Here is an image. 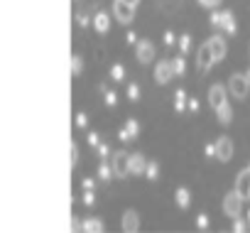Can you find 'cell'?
<instances>
[{
    "instance_id": "11",
    "label": "cell",
    "mask_w": 250,
    "mask_h": 233,
    "mask_svg": "<svg viewBox=\"0 0 250 233\" xmlns=\"http://www.w3.org/2000/svg\"><path fill=\"white\" fill-rule=\"evenodd\" d=\"M226 93H228V88H226V86H221V84H213V86L208 88V103H211V108H213V110L228 101V98H226Z\"/></svg>"
},
{
    "instance_id": "38",
    "label": "cell",
    "mask_w": 250,
    "mask_h": 233,
    "mask_svg": "<svg viewBox=\"0 0 250 233\" xmlns=\"http://www.w3.org/2000/svg\"><path fill=\"white\" fill-rule=\"evenodd\" d=\"M118 138H120L123 143H130V140H133V135L128 133V128H120V130H118Z\"/></svg>"
},
{
    "instance_id": "5",
    "label": "cell",
    "mask_w": 250,
    "mask_h": 233,
    "mask_svg": "<svg viewBox=\"0 0 250 233\" xmlns=\"http://www.w3.org/2000/svg\"><path fill=\"white\" fill-rule=\"evenodd\" d=\"M233 157V140L228 135H221L216 140V160L218 162H228Z\"/></svg>"
},
{
    "instance_id": "23",
    "label": "cell",
    "mask_w": 250,
    "mask_h": 233,
    "mask_svg": "<svg viewBox=\"0 0 250 233\" xmlns=\"http://www.w3.org/2000/svg\"><path fill=\"white\" fill-rule=\"evenodd\" d=\"M208 25H211L213 30H221V25H223V10H221V13H218V10H211Z\"/></svg>"
},
{
    "instance_id": "19",
    "label": "cell",
    "mask_w": 250,
    "mask_h": 233,
    "mask_svg": "<svg viewBox=\"0 0 250 233\" xmlns=\"http://www.w3.org/2000/svg\"><path fill=\"white\" fill-rule=\"evenodd\" d=\"M187 101H189L187 91L179 88V91L174 93V110H177V113H184V110H187Z\"/></svg>"
},
{
    "instance_id": "25",
    "label": "cell",
    "mask_w": 250,
    "mask_h": 233,
    "mask_svg": "<svg viewBox=\"0 0 250 233\" xmlns=\"http://www.w3.org/2000/svg\"><path fill=\"white\" fill-rule=\"evenodd\" d=\"M125 128H128V133L133 135V140L140 135V123H138L135 118H128V121H125Z\"/></svg>"
},
{
    "instance_id": "37",
    "label": "cell",
    "mask_w": 250,
    "mask_h": 233,
    "mask_svg": "<svg viewBox=\"0 0 250 233\" xmlns=\"http://www.w3.org/2000/svg\"><path fill=\"white\" fill-rule=\"evenodd\" d=\"M86 140H88V145H91V148H98V145H101V135H98V133H88V138H86Z\"/></svg>"
},
{
    "instance_id": "21",
    "label": "cell",
    "mask_w": 250,
    "mask_h": 233,
    "mask_svg": "<svg viewBox=\"0 0 250 233\" xmlns=\"http://www.w3.org/2000/svg\"><path fill=\"white\" fill-rule=\"evenodd\" d=\"M145 177H147L150 182H157V179H160V165H157V162H147V167H145Z\"/></svg>"
},
{
    "instance_id": "14",
    "label": "cell",
    "mask_w": 250,
    "mask_h": 233,
    "mask_svg": "<svg viewBox=\"0 0 250 233\" xmlns=\"http://www.w3.org/2000/svg\"><path fill=\"white\" fill-rule=\"evenodd\" d=\"M145 167H147V160L143 152L130 155V174H145Z\"/></svg>"
},
{
    "instance_id": "13",
    "label": "cell",
    "mask_w": 250,
    "mask_h": 233,
    "mask_svg": "<svg viewBox=\"0 0 250 233\" xmlns=\"http://www.w3.org/2000/svg\"><path fill=\"white\" fill-rule=\"evenodd\" d=\"M206 42H208V47H211V52H213V59L221 62V59L226 57V40H223L221 35H213V37H208Z\"/></svg>"
},
{
    "instance_id": "16",
    "label": "cell",
    "mask_w": 250,
    "mask_h": 233,
    "mask_svg": "<svg viewBox=\"0 0 250 233\" xmlns=\"http://www.w3.org/2000/svg\"><path fill=\"white\" fill-rule=\"evenodd\" d=\"M216 115H218L221 126H228V123L233 121V108H230V103L226 101L223 106H218V108H216Z\"/></svg>"
},
{
    "instance_id": "26",
    "label": "cell",
    "mask_w": 250,
    "mask_h": 233,
    "mask_svg": "<svg viewBox=\"0 0 250 233\" xmlns=\"http://www.w3.org/2000/svg\"><path fill=\"white\" fill-rule=\"evenodd\" d=\"M81 71H83V59H81L79 54H74V57H71V74L79 76Z\"/></svg>"
},
{
    "instance_id": "15",
    "label": "cell",
    "mask_w": 250,
    "mask_h": 233,
    "mask_svg": "<svg viewBox=\"0 0 250 233\" xmlns=\"http://www.w3.org/2000/svg\"><path fill=\"white\" fill-rule=\"evenodd\" d=\"M81 231H86V233H101L103 231V221L96 218V216H88V218L81 221Z\"/></svg>"
},
{
    "instance_id": "30",
    "label": "cell",
    "mask_w": 250,
    "mask_h": 233,
    "mask_svg": "<svg viewBox=\"0 0 250 233\" xmlns=\"http://www.w3.org/2000/svg\"><path fill=\"white\" fill-rule=\"evenodd\" d=\"M128 98H130L133 103L140 101V86H138V84H128Z\"/></svg>"
},
{
    "instance_id": "32",
    "label": "cell",
    "mask_w": 250,
    "mask_h": 233,
    "mask_svg": "<svg viewBox=\"0 0 250 233\" xmlns=\"http://www.w3.org/2000/svg\"><path fill=\"white\" fill-rule=\"evenodd\" d=\"M103 98H105V106H108V108L118 106V93H115V91H105V93H103Z\"/></svg>"
},
{
    "instance_id": "40",
    "label": "cell",
    "mask_w": 250,
    "mask_h": 233,
    "mask_svg": "<svg viewBox=\"0 0 250 233\" xmlns=\"http://www.w3.org/2000/svg\"><path fill=\"white\" fill-rule=\"evenodd\" d=\"M187 110L196 113V110H199V101H196V98H189V101H187Z\"/></svg>"
},
{
    "instance_id": "20",
    "label": "cell",
    "mask_w": 250,
    "mask_h": 233,
    "mask_svg": "<svg viewBox=\"0 0 250 233\" xmlns=\"http://www.w3.org/2000/svg\"><path fill=\"white\" fill-rule=\"evenodd\" d=\"M110 79H113L115 84L125 81V66H123V64H113V66H110Z\"/></svg>"
},
{
    "instance_id": "34",
    "label": "cell",
    "mask_w": 250,
    "mask_h": 233,
    "mask_svg": "<svg viewBox=\"0 0 250 233\" xmlns=\"http://www.w3.org/2000/svg\"><path fill=\"white\" fill-rule=\"evenodd\" d=\"M88 126V115L86 113H76V128H86Z\"/></svg>"
},
{
    "instance_id": "18",
    "label": "cell",
    "mask_w": 250,
    "mask_h": 233,
    "mask_svg": "<svg viewBox=\"0 0 250 233\" xmlns=\"http://www.w3.org/2000/svg\"><path fill=\"white\" fill-rule=\"evenodd\" d=\"M174 199H177V206H179V209H189V204H191V191H189L187 187H179L177 194H174Z\"/></svg>"
},
{
    "instance_id": "46",
    "label": "cell",
    "mask_w": 250,
    "mask_h": 233,
    "mask_svg": "<svg viewBox=\"0 0 250 233\" xmlns=\"http://www.w3.org/2000/svg\"><path fill=\"white\" fill-rule=\"evenodd\" d=\"M125 3H128V5H133V8H138V3H140V0H125Z\"/></svg>"
},
{
    "instance_id": "33",
    "label": "cell",
    "mask_w": 250,
    "mask_h": 233,
    "mask_svg": "<svg viewBox=\"0 0 250 233\" xmlns=\"http://www.w3.org/2000/svg\"><path fill=\"white\" fill-rule=\"evenodd\" d=\"M83 204H86V206H93V204H96V194H93V189H83Z\"/></svg>"
},
{
    "instance_id": "9",
    "label": "cell",
    "mask_w": 250,
    "mask_h": 233,
    "mask_svg": "<svg viewBox=\"0 0 250 233\" xmlns=\"http://www.w3.org/2000/svg\"><path fill=\"white\" fill-rule=\"evenodd\" d=\"M120 226H123L125 233H138L140 231V213L135 209H128V211L123 213V223Z\"/></svg>"
},
{
    "instance_id": "22",
    "label": "cell",
    "mask_w": 250,
    "mask_h": 233,
    "mask_svg": "<svg viewBox=\"0 0 250 233\" xmlns=\"http://www.w3.org/2000/svg\"><path fill=\"white\" fill-rule=\"evenodd\" d=\"M113 177V167H110V162H101V167H98V179H103V182H108Z\"/></svg>"
},
{
    "instance_id": "28",
    "label": "cell",
    "mask_w": 250,
    "mask_h": 233,
    "mask_svg": "<svg viewBox=\"0 0 250 233\" xmlns=\"http://www.w3.org/2000/svg\"><path fill=\"white\" fill-rule=\"evenodd\" d=\"M250 226H248V218H240V216H235L233 218V231L235 233H243V231H248Z\"/></svg>"
},
{
    "instance_id": "6",
    "label": "cell",
    "mask_w": 250,
    "mask_h": 233,
    "mask_svg": "<svg viewBox=\"0 0 250 233\" xmlns=\"http://www.w3.org/2000/svg\"><path fill=\"white\" fill-rule=\"evenodd\" d=\"M196 64H199V71H208L213 64H216V59H213V52H211V47H208V42H204L201 47H199V54H196Z\"/></svg>"
},
{
    "instance_id": "27",
    "label": "cell",
    "mask_w": 250,
    "mask_h": 233,
    "mask_svg": "<svg viewBox=\"0 0 250 233\" xmlns=\"http://www.w3.org/2000/svg\"><path fill=\"white\" fill-rule=\"evenodd\" d=\"M172 69H174V74H184L187 71V59L184 57H177V59H172Z\"/></svg>"
},
{
    "instance_id": "42",
    "label": "cell",
    "mask_w": 250,
    "mask_h": 233,
    "mask_svg": "<svg viewBox=\"0 0 250 233\" xmlns=\"http://www.w3.org/2000/svg\"><path fill=\"white\" fill-rule=\"evenodd\" d=\"M204 152H206V157H216V143H208Z\"/></svg>"
},
{
    "instance_id": "48",
    "label": "cell",
    "mask_w": 250,
    "mask_h": 233,
    "mask_svg": "<svg viewBox=\"0 0 250 233\" xmlns=\"http://www.w3.org/2000/svg\"><path fill=\"white\" fill-rule=\"evenodd\" d=\"M245 79H248V84H250V69H248V71H245Z\"/></svg>"
},
{
    "instance_id": "7",
    "label": "cell",
    "mask_w": 250,
    "mask_h": 233,
    "mask_svg": "<svg viewBox=\"0 0 250 233\" xmlns=\"http://www.w3.org/2000/svg\"><path fill=\"white\" fill-rule=\"evenodd\" d=\"M135 57H138L140 64H150V62L155 59V47H152V42L140 40V42L135 44Z\"/></svg>"
},
{
    "instance_id": "8",
    "label": "cell",
    "mask_w": 250,
    "mask_h": 233,
    "mask_svg": "<svg viewBox=\"0 0 250 233\" xmlns=\"http://www.w3.org/2000/svg\"><path fill=\"white\" fill-rule=\"evenodd\" d=\"M243 199H250V167H245V169H240L238 172V177H235V187H233Z\"/></svg>"
},
{
    "instance_id": "29",
    "label": "cell",
    "mask_w": 250,
    "mask_h": 233,
    "mask_svg": "<svg viewBox=\"0 0 250 233\" xmlns=\"http://www.w3.org/2000/svg\"><path fill=\"white\" fill-rule=\"evenodd\" d=\"M91 20H93V18H88V13H83V10L76 13V25H79V27H88Z\"/></svg>"
},
{
    "instance_id": "35",
    "label": "cell",
    "mask_w": 250,
    "mask_h": 233,
    "mask_svg": "<svg viewBox=\"0 0 250 233\" xmlns=\"http://www.w3.org/2000/svg\"><path fill=\"white\" fill-rule=\"evenodd\" d=\"M177 40H179V37H174V32H172V30H167V32H165V44H167V47H174V44H177Z\"/></svg>"
},
{
    "instance_id": "10",
    "label": "cell",
    "mask_w": 250,
    "mask_h": 233,
    "mask_svg": "<svg viewBox=\"0 0 250 233\" xmlns=\"http://www.w3.org/2000/svg\"><path fill=\"white\" fill-rule=\"evenodd\" d=\"M172 76H174L172 59H162V62H157V66H155V81H157V84H167Z\"/></svg>"
},
{
    "instance_id": "43",
    "label": "cell",
    "mask_w": 250,
    "mask_h": 233,
    "mask_svg": "<svg viewBox=\"0 0 250 233\" xmlns=\"http://www.w3.org/2000/svg\"><path fill=\"white\" fill-rule=\"evenodd\" d=\"M81 187H83V189H93V187H96V179H93V177H86V179L81 182Z\"/></svg>"
},
{
    "instance_id": "12",
    "label": "cell",
    "mask_w": 250,
    "mask_h": 233,
    "mask_svg": "<svg viewBox=\"0 0 250 233\" xmlns=\"http://www.w3.org/2000/svg\"><path fill=\"white\" fill-rule=\"evenodd\" d=\"M91 25H93V30H96L98 35H105V32L110 30V15H108V13H103V10H98V13L93 15Z\"/></svg>"
},
{
    "instance_id": "36",
    "label": "cell",
    "mask_w": 250,
    "mask_h": 233,
    "mask_svg": "<svg viewBox=\"0 0 250 233\" xmlns=\"http://www.w3.org/2000/svg\"><path fill=\"white\" fill-rule=\"evenodd\" d=\"M76 165H79V145L71 143V167L76 169Z\"/></svg>"
},
{
    "instance_id": "41",
    "label": "cell",
    "mask_w": 250,
    "mask_h": 233,
    "mask_svg": "<svg viewBox=\"0 0 250 233\" xmlns=\"http://www.w3.org/2000/svg\"><path fill=\"white\" fill-rule=\"evenodd\" d=\"M199 3H201L204 8H208V10H213V8H216V5L221 3V0H199Z\"/></svg>"
},
{
    "instance_id": "45",
    "label": "cell",
    "mask_w": 250,
    "mask_h": 233,
    "mask_svg": "<svg viewBox=\"0 0 250 233\" xmlns=\"http://www.w3.org/2000/svg\"><path fill=\"white\" fill-rule=\"evenodd\" d=\"M98 91H101V93H105V91H110V88H108V84H105V81H101V84H98Z\"/></svg>"
},
{
    "instance_id": "3",
    "label": "cell",
    "mask_w": 250,
    "mask_h": 233,
    "mask_svg": "<svg viewBox=\"0 0 250 233\" xmlns=\"http://www.w3.org/2000/svg\"><path fill=\"white\" fill-rule=\"evenodd\" d=\"M228 91L233 93V98H245L248 96V91H250V84H248V79H245V74H230V79H228Z\"/></svg>"
},
{
    "instance_id": "31",
    "label": "cell",
    "mask_w": 250,
    "mask_h": 233,
    "mask_svg": "<svg viewBox=\"0 0 250 233\" xmlns=\"http://www.w3.org/2000/svg\"><path fill=\"white\" fill-rule=\"evenodd\" d=\"M208 226H211V221H208V216L201 211V213L196 216V228H199V231H208Z\"/></svg>"
},
{
    "instance_id": "44",
    "label": "cell",
    "mask_w": 250,
    "mask_h": 233,
    "mask_svg": "<svg viewBox=\"0 0 250 233\" xmlns=\"http://www.w3.org/2000/svg\"><path fill=\"white\" fill-rule=\"evenodd\" d=\"M125 40H128V44H138L140 40L135 37V32H128V35H125Z\"/></svg>"
},
{
    "instance_id": "4",
    "label": "cell",
    "mask_w": 250,
    "mask_h": 233,
    "mask_svg": "<svg viewBox=\"0 0 250 233\" xmlns=\"http://www.w3.org/2000/svg\"><path fill=\"white\" fill-rule=\"evenodd\" d=\"M135 10H138V8L128 5V3H125V0H115V3H113V13H115V20H118V22H123V25H130V22L135 20Z\"/></svg>"
},
{
    "instance_id": "17",
    "label": "cell",
    "mask_w": 250,
    "mask_h": 233,
    "mask_svg": "<svg viewBox=\"0 0 250 233\" xmlns=\"http://www.w3.org/2000/svg\"><path fill=\"white\" fill-rule=\"evenodd\" d=\"M221 30H226L228 35H235V32H238V25H235V15H233L230 10H223V25H221Z\"/></svg>"
},
{
    "instance_id": "24",
    "label": "cell",
    "mask_w": 250,
    "mask_h": 233,
    "mask_svg": "<svg viewBox=\"0 0 250 233\" xmlns=\"http://www.w3.org/2000/svg\"><path fill=\"white\" fill-rule=\"evenodd\" d=\"M177 47H179V52L182 54H187L189 49H191V37L184 32V35H179V40H177Z\"/></svg>"
},
{
    "instance_id": "2",
    "label": "cell",
    "mask_w": 250,
    "mask_h": 233,
    "mask_svg": "<svg viewBox=\"0 0 250 233\" xmlns=\"http://www.w3.org/2000/svg\"><path fill=\"white\" fill-rule=\"evenodd\" d=\"M243 196L235 191V189H230L228 194H226V199H223V211H226V216L228 218H235V216H243Z\"/></svg>"
},
{
    "instance_id": "47",
    "label": "cell",
    "mask_w": 250,
    "mask_h": 233,
    "mask_svg": "<svg viewBox=\"0 0 250 233\" xmlns=\"http://www.w3.org/2000/svg\"><path fill=\"white\" fill-rule=\"evenodd\" d=\"M245 218H248V226H250V209H248V213H245Z\"/></svg>"
},
{
    "instance_id": "39",
    "label": "cell",
    "mask_w": 250,
    "mask_h": 233,
    "mask_svg": "<svg viewBox=\"0 0 250 233\" xmlns=\"http://www.w3.org/2000/svg\"><path fill=\"white\" fill-rule=\"evenodd\" d=\"M98 155H101V160H108L110 157V148L108 145H98Z\"/></svg>"
},
{
    "instance_id": "49",
    "label": "cell",
    "mask_w": 250,
    "mask_h": 233,
    "mask_svg": "<svg viewBox=\"0 0 250 233\" xmlns=\"http://www.w3.org/2000/svg\"><path fill=\"white\" fill-rule=\"evenodd\" d=\"M248 167H250V165H248Z\"/></svg>"
},
{
    "instance_id": "1",
    "label": "cell",
    "mask_w": 250,
    "mask_h": 233,
    "mask_svg": "<svg viewBox=\"0 0 250 233\" xmlns=\"http://www.w3.org/2000/svg\"><path fill=\"white\" fill-rule=\"evenodd\" d=\"M110 167H113V174L118 179H125L130 174V152L125 150H118L113 157H110Z\"/></svg>"
}]
</instances>
